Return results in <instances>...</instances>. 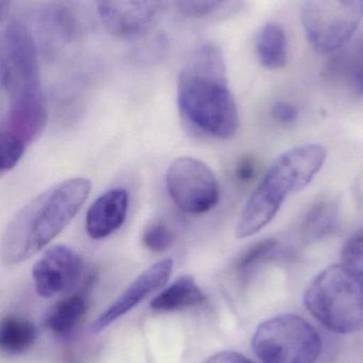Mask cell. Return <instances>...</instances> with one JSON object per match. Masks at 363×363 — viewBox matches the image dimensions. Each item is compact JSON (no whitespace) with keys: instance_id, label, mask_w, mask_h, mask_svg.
Returning <instances> with one entry per match:
<instances>
[{"instance_id":"obj_7","label":"cell","mask_w":363,"mask_h":363,"mask_svg":"<svg viewBox=\"0 0 363 363\" xmlns=\"http://www.w3.org/2000/svg\"><path fill=\"white\" fill-rule=\"evenodd\" d=\"M362 14L363 0H305L302 21L313 48L332 53L353 38Z\"/></svg>"},{"instance_id":"obj_24","label":"cell","mask_w":363,"mask_h":363,"mask_svg":"<svg viewBox=\"0 0 363 363\" xmlns=\"http://www.w3.org/2000/svg\"><path fill=\"white\" fill-rule=\"evenodd\" d=\"M236 176L239 181L243 183H249V181L253 180L256 174V166L253 160L249 157H244L241 160L236 167Z\"/></svg>"},{"instance_id":"obj_1","label":"cell","mask_w":363,"mask_h":363,"mask_svg":"<svg viewBox=\"0 0 363 363\" xmlns=\"http://www.w3.org/2000/svg\"><path fill=\"white\" fill-rule=\"evenodd\" d=\"M177 104L185 123L200 133L217 140L234 138L238 108L219 47L202 45L188 57L179 72Z\"/></svg>"},{"instance_id":"obj_13","label":"cell","mask_w":363,"mask_h":363,"mask_svg":"<svg viewBox=\"0 0 363 363\" xmlns=\"http://www.w3.org/2000/svg\"><path fill=\"white\" fill-rule=\"evenodd\" d=\"M327 64L330 78L347 85L357 95H363V43L339 49L332 53Z\"/></svg>"},{"instance_id":"obj_11","label":"cell","mask_w":363,"mask_h":363,"mask_svg":"<svg viewBox=\"0 0 363 363\" xmlns=\"http://www.w3.org/2000/svg\"><path fill=\"white\" fill-rule=\"evenodd\" d=\"M174 270L172 258L159 260L141 273L125 291L100 315L92 326L94 333H99L108 328L115 320L129 313L147 296L166 286Z\"/></svg>"},{"instance_id":"obj_15","label":"cell","mask_w":363,"mask_h":363,"mask_svg":"<svg viewBox=\"0 0 363 363\" xmlns=\"http://www.w3.org/2000/svg\"><path fill=\"white\" fill-rule=\"evenodd\" d=\"M36 338V326L23 317L8 315L0 325V347L9 355H18L29 350Z\"/></svg>"},{"instance_id":"obj_6","label":"cell","mask_w":363,"mask_h":363,"mask_svg":"<svg viewBox=\"0 0 363 363\" xmlns=\"http://www.w3.org/2000/svg\"><path fill=\"white\" fill-rule=\"evenodd\" d=\"M254 352L262 363H317L322 339L315 328L296 315H281L258 326Z\"/></svg>"},{"instance_id":"obj_8","label":"cell","mask_w":363,"mask_h":363,"mask_svg":"<svg viewBox=\"0 0 363 363\" xmlns=\"http://www.w3.org/2000/svg\"><path fill=\"white\" fill-rule=\"evenodd\" d=\"M166 182L168 196L183 213L202 215L219 203V183L212 170L200 160H175L166 172Z\"/></svg>"},{"instance_id":"obj_9","label":"cell","mask_w":363,"mask_h":363,"mask_svg":"<svg viewBox=\"0 0 363 363\" xmlns=\"http://www.w3.org/2000/svg\"><path fill=\"white\" fill-rule=\"evenodd\" d=\"M83 272V260L67 245L47 250L32 269L36 292L42 298H53L76 286Z\"/></svg>"},{"instance_id":"obj_4","label":"cell","mask_w":363,"mask_h":363,"mask_svg":"<svg viewBox=\"0 0 363 363\" xmlns=\"http://www.w3.org/2000/svg\"><path fill=\"white\" fill-rule=\"evenodd\" d=\"M325 161L326 150L320 145L296 147L277 157L243 208L237 224V238H247L266 228L286 199L306 188Z\"/></svg>"},{"instance_id":"obj_12","label":"cell","mask_w":363,"mask_h":363,"mask_svg":"<svg viewBox=\"0 0 363 363\" xmlns=\"http://www.w3.org/2000/svg\"><path fill=\"white\" fill-rule=\"evenodd\" d=\"M129 194L124 188H112L100 194L87 209L85 230L93 240H102L119 230L127 219Z\"/></svg>"},{"instance_id":"obj_23","label":"cell","mask_w":363,"mask_h":363,"mask_svg":"<svg viewBox=\"0 0 363 363\" xmlns=\"http://www.w3.org/2000/svg\"><path fill=\"white\" fill-rule=\"evenodd\" d=\"M273 116L279 123H291L298 118V110L287 102H277L273 108Z\"/></svg>"},{"instance_id":"obj_10","label":"cell","mask_w":363,"mask_h":363,"mask_svg":"<svg viewBox=\"0 0 363 363\" xmlns=\"http://www.w3.org/2000/svg\"><path fill=\"white\" fill-rule=\"evenodd\" d=\"M163 0H97L100 21L110 33L134 38L159 17Z\"/></svg>"},{"instance_id":"obj_5","label":"cell","mask_w":363,"mask_h":363,"mask_svg":"<svg viewBox=\"0 0 363 363\" xmlns=\"http://www.w3.org/2000/svg\"><path fill=\"white\" fill-rule=\"evenodd\" d=\"M304 304L328 330L349 335L363 330V279L345 264H332L307 287Z\"/></svg>"},{"instance_id":"obj_22","label":"cell","mask_w":363,"mask_h":363,"mask_svg":"<svg viewBox=\"0 0 363 363\" xmlns=\"http://www.w3.org/2000/svg\"><path fill=\"white\" fill-rule=\"evenodd\" d=\"M227 0H176V6L187 17H202L221 8Z\"/></svg>"},{"instance_id":"obj_20","label":"cell","mask_w":363,"mask_h":363,"mask_svg":"<svg viewBox=\"0 0 363 363\" xmlns=\"http://www.w3.org/2000/svg\"><path fill=\"white\" fill-rule=\"evenodd\" d=\"M174 234L164 222H151L142 233V243L144 247L153 253H161L172 247Z\"/></svg>"},{"instance_id":"obj_2","label":"cell","mask_w":363,"mask_h":363,"mask_svg":"<svg viewBox=\"0 0 363 363\" xmlns=\"http://www.w3.org/2000/svg\"><path fill=\"white\" fill-rule=\"evenodd\" d=\"M91 189L87 179H68L40 192L21 207L2 235V264H21L45 249L76 217Z\"/></svg>"},{"instance_id":"obj_17","label":"cell","mask_w":363,"mask_h":363,"mask_svg":"<svg viewBox=\"0 0 363 363\" xmlns=\"http://www.w3.org/2000/svg\"><path fill=\"white\" fill-rule=\"evenodd\" d=\"M87 311V302L81 296H72L55 303L45 317V325L53 334L64 336L72 332Z\"/></svg>"},{"instance_id":"obj_3","label":"cell","mask_w":363,"mask_h":363,"mask_svg":"<svg viewBox=\"0 0 363 363\" xmlns=\"http://www.w3.org/2000/svg\"><path fill=\"white\" fill-rule=\"evenodd\" d=\"M0 66L2 93L8 99L1 121L19 131H43L48 111L40 85L38 53L31 32L19 21L11 23L4 33Z\"/></svg>"},{"instance_id":"obj_14","label":"cell","mask_w":363,"mask_h":363,"mask_svg":"<svg viewBox=\"0 0 363 363\" xmlns=\"http://www.w3.org/2000/svg\"><path fill=\"white\" fill-rule=\"evenodd\" d=\"M206 300L202 290L191 275H183L162 290L151 303L153 311L170 313L202 304Z\"/></svg>"},{"instance_id":"obj_26","label":"cell","mask_w":363,"mask_h":363,"mask_svg":"<svg viewBox=\"0 0 363 363\" xmlns=\"http://www.w3.org/2000/svg\"><path fill=\"white\" fill-rule=\"evenodd\" d=\"M9 4V0H1V10L2 14H4V11H6V6Z\"/></svg>"},{"instance_id":"obj_19","label":"cell","mask_w":363,"mask_h":363,"mask_svg":"<svg viewBox=\"0 0 363 363\" xmlns=\"http://www.w3.org/2000/svg\"><path fill=\"white\" fill-rule=\"evenodd\" d=\"M278 249V241L274 238L266 239L256 243L242 253L237 260L236 271L242 277H249L258 267L269 262Z\"/></svg>"},{"instance_id":"obj_18","label":"cell","mask_w":363,"mask_h":363,"mask_svg":"<svg viewBox=\"0 0 363 363\" xmlns=\"http://www.w3.org/2000/svg\"><path fill=\"white\" fill-rule=\"evenodd\" d=\"M339 211L332 201L318 203L305 217L302 226L303 239L307 242L321 240L336 230Z\"/></svg>"},{"instance_id":"obj_16","label":"cell","mask_w":363,"mask_h":363,"mask_svg":"<svg viewBox=\"0 0 363 363\" xmlns=\"http://www.w3.org/2000/svg\"><path fill=\"white\" fill-rule=\"evenodd\" d=\"M257 52L262 65L269 69H279L287 64V36L281 25L264 26L258 38Z\"/></svg>"},{"instance_id":"obj_25","label":"cell","mask_w":363,"mask_h":363,"mask_svg":"<svg viewBox=\"0 0 363 363\" xmlns=\"http://www.w3.org/2000/svg\"><path fill=\"white\" fill-rule=\"evenodd\" d=\"M205 363H253L249 358L236 352H221L209 358Z\"/></svg>"},{"instance_id":"obj_21","label":"cell","mask_w":363,"mask_h":363,"mask_svg":"<svg viewBox=\"0 0 363 363\" xmlns=\"http://www.w3.org/2000/svg\"><path fill=\"white\" fill-rule=\"evenodd\" d=\"M341 256L342 264L363 279V228L345 243Z\"/></svg>"}]
</instances>
